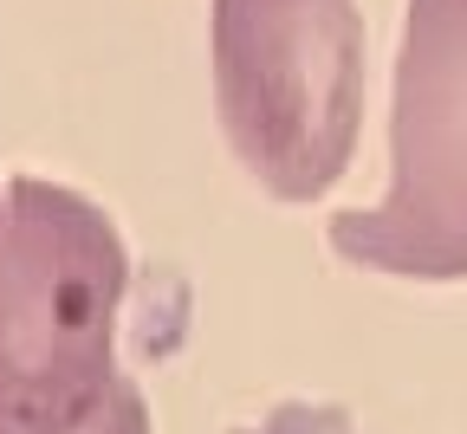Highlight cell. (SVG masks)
Here are the masks:
<instances>
[{
    "instance_id": "1",
    "label": "cell",
    "mask_w": 467,
    "mask_h": 434,
    "mask_svg": "<svg viewBox=\"0 0 467 434\" xmlns=\"http://www.w3.org/2000/svg\"><path fill=\"white\" fill-rule=\"evenodd\" d=\"M130 253L117 221L46 175H0V434L150 421L124 369Z\"/></svg>"
},
{
    "instance_id": "4",
    "label": "cell",
    "mask_w": 467,
    "mask_h": 434,
    "mask_svg": "<svg viewBox=\"0 0 467 434\" xmlns=\"http://www.w3.org/2000/svg\"><path fill=\"white\" fill-rule=\"evenodd\" d=\"M234 434H370V428L350 421V415L331 408V402H279V408H266L260 421H241Z\"/></svg>"
},
{
    "instance_id": "3",
    "label": "cell",
    "mask_w": 467,
    "mask_h": 434,
    "mask_svg": "<svg viewBox=\"0 0 467 434\" xmlns=\"http://www.w3.org/2000/svg\"><path fill=\"white\" fill-rule=\"evenodd\" d=\"M331 246L389 279H467V0H409L389 189L370 208H344Z\"/></svg>"
},
{
    "instance_id": "2",
    "label": "cell",
    "mask_w": 467,
    "mask_h": 434,
    "mask_svg": "<svg viewBox=\"0 0 467 434\" xmlns=\"http://www.w3.org/2000/svg\"><path fill=\"white\" fill-rule=\"evenodd\" d=\"M214 110L273 202H318L358 150V0H214Z\"/></svg>"
}]
</instances>
